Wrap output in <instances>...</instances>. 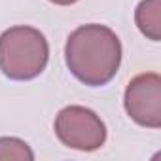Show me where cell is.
Here are the masks:
<instances>
[{
	"instance_id": "2",
	"label": "cell",
	"mask_w": 161,
	"mask_h": 161,
	"mask_svg": "<svg viewBox=\"0 0 161 161\" xmlns=\"http://www.w3.org/2000/svg\"><path fill=\"white\" fill-rule=\"evenodd\" d=\"M49 61L46 36L27 25H17L0 34V70L15 82H29L40 76Z\"/></svg>"
},
{
	"instance_id": "4",
	"label": "cell",
	"mask_w": 161,
	"mask_h": 161,
	"mask_svg": "<svg viewBox=\"0 0 161 161\" xmlns=\"http://www.w3.org/2000/svg\"><path fill=\"white\" fill-rule=\"evenodd\" d=\"M127 116L148 129L161 127V78L155 72L135 76L123 95Z\"/></svg>"
},
{
	"instance_id": "3",
	"label": "cell",
	"mask_w": 161,
	"mask_h": 161,
	"mask_svg": "<svg viewBox=\"0 0 161 161\" xmlns=\"http://www.w3.org/2000/svg\"><path fill=\"white\" fill-rule=\"evenodd\" d=\"M57 138L72 150L95 152L106 142V125L91 108L86 106H64L55 116L53 123Z\"/></svg>"
},
{
	"instance_id": "7",
	"label": "cell",
	"mask_w": 161,
	"mask_h": 161,
	"mask_svg": "<svg viewBox=\"0 0 161 161\" xmlns=\"http://www.w3.org/2000/svg\"><path fill=\"white\" fill-rule=\"evenodd\" d=\"M49 2H53L57 6H70V4H76L78 0H49Z\"/></svg>"
},
{
	"instance_id": "6",
	"label": "cell",
	"mask_w": 161,
	"mask_h": 161,
	"mask_svg": "<svg viewBox=\"0 0 161 161\" xmlns=\"http://www.w3.org/2000/svg\"><path fill=\"white\" fill-rule=\"evenodd\" d=\"M32 161L34 152L31 146L15 136H0V161Z\"/></svg>"
},
{
	"instance_id": "1",
	"label": "cell",
	"mask_w": 161,
	"mask_h": 161,
	"mask_svg": "<svg viewBox=\"0 0 161 161\" xmlns=\"http://www.w3.org/2000/svg\"><path fill=\"white\" fill-rule=\"evenodd\" d=\"M64 61L78 82L89 87H101L112 82L119 70L121 42L104 25H82L66 38Z\"/></svg>"
},
{
	"instance_id": "5",
	"label": "cell",
	"mask_w": 161,
	"mask_h": 161,
	"mask_svg": "<svg viewBox=\"0 0 161 161\" xmlns=\"http://www.w3.org/2000/svg\"><path fill=\"white\" fill-rule=\"evenodd\" d=\"M138 31L152 42L161 40V0H142L135 10Z\"/></svg>"
}]
</instances>
